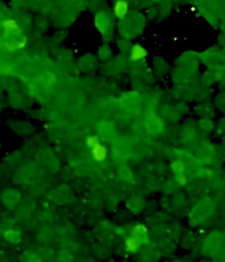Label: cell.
I'll use <instances>...</instances> for the list:
<instances>
[{
	"label": "cell",
	"mask_w": 225,
	"mask_h": 262,
	"mask_svg": "<svg viewBox=\"0 0 225 262\" xmlns=\"http://www.w3.org/2000/svg\"><path fill=\"white\" fill-rule=\"evenodd\" d=\"M96 26L103 34H105V31H106V24L103 22L101 18H99V17L96 18Z\"/></svg>",
	"instance_id": "cell-13"
},
{
	"label": "cell",
	"mask_w": 225,
	"mask_h": 262,
	"mask_svg": "<svg viewBox=\"0 0 225 262\" xmlns=\"http://www.w3.org/2000/svg\"><path fill=\"white\" fill-rule=\"evenodd\" d=\"M132 235L140 239V242L144 245L148 243V229L144 224L135 225L132 229Z\"/></svg>",
	"instance_id": "cell-5"
},
{
	"label": "cell",
	"mask_w": 225,
	"mask_h": 262,
	"mask_svg": "<svg viewBox=\"0 0 225 262\" xmlns=\"http://www.w3.org/2000/svg\"><path fill=\"white\" fill-rule=\"evenodd\" d=\"M148 51L145 47L140 46V45H135L132 47L130 52V58L132 61H141L147 58Z\"/></svg>",
	"instance_id": "cell-4"
},
{
	"label": "cell",
	"mask_w": 225,
	"mask_h": 262,
	"mask_svg": "<svg viewBox=\"0 0 225 262\" xmlns=\"http://www.w3.org/2000/svg\"><path fill=\"white\" fill-rule=\"evenodd\" d=\"M0 71H2L4 75H10L13 73V67L8 65V64H6V62H4L2 67H0Z\"/></svg>",
	"instance_id": "cell-12"
},
{
	"label": "cell",
	"mask_w": 225,
	"mask_h": 262,
	"mask_svg": "<svg viewBox=\"0 0 225 262\" xmlns=\"http://www.w3.org/2000/svg\"><path fill=\"white\" fill-rule=\"evenodd\" d=\"M129 12V4L125 0H116L114 4V15L118 19H123Z\"/></svg>",
	"instance_id": "cell-6"
},
{
	"label": "cell",
	"mask_w": 225,
	"mask_h": 262,
	"mask_svg": "<svg viewBox=\"0 0 225 262\" xmlns=\"http://www.w3.org/2000/svg\"><path fill=\"white\" fill-rule=\"evenodd\" d=\"M171 168H172V170H173L174 174L176 175V174H181V172H185L186 167H185V164H183L181 160H175L172 162Z\"/></svg>",
	"instance_id": "cell-8"
},
{
	"label": "cell",
	"mask_w": 225,
	"mask_h": 262,
	"mask_svg": "<svg viewBox=\"0 0 225 262\" xmlns=\"http://www.w3.org/2000/svg\"><path fill=\"white\" fill-rule=\"evenodd\" d=\"M26 45H28V39L23 36L21 40H16V41H9V40H4L3 43H2V48L6 51L9 52H15V51H18V50H22L24 49Z\"/></svg>",
	"instance_id": "cell-2"
},
{
	"label": "cell",
	"mask_w": 225,
	"mask_h": 262,
	"mask_svg": "<svg viewBox=\"0 0 225 262\" xmlns=\"http://www.w3.org/2000/svg\"><path fill=\"white\" fill-rule=\"evenodd\" d=\"M2 29H3V36L5 40H8L10 38H17L21 34V29L19 25L16 20L13 18H6L3 20L2 23Z\"/></svg>",
	"instance_id": "cell-1"
},
{
	"label": "cell",
	"mask_w": 225,
	"mask_h": 262,
	"mask_svg": "<svg viewBox=\"0 0 225 262\" xmlns=\"http://www.w3.org/2000/svg\"><path fill=\"white\" fill-rule=\"evenodd\" d=\"M18 236V232H16L15 229H7L6 232L4 233V237L7 241H13Z\"/></svg>",
	"instance_id": "cell-10"
},
{
	"label": "cell",
	"mask_w": 225,
	"mask_h": 262,
	"mask_svg": "<svg viewBox=\"0 0 225 262\" xmlns=\"http://www.w3.org/2000/svg\"><path fill=\"white\" fill-rule=\"evenodd\" d=\"M175 181L177 182V184H180L181 186H185L187 184V175L185 172H181V174H176L175 175Z\"/></svg>",
	"instance_id": "cell-11"
},
{
	"label": "cell",
	"mask_w": 225,
	"mask_h": 262,
	"mask_svg": "<svg viewBox=\"0 0 225 262\" xmlns=\"http://www.w3.org/2000/svg\"><path fill=\"white\" fill-rule=\"evenodd\" d=\"M90 151H91L92 158H93V160H95L96 162H99V164H103V162L106 161L108 152H107L106 146L103 145L101 142L96 144L95 146H92V148L90 149Z\"/></svg>",
	"instance_id": "cell-3"
},
{
	"label": "cell",
	"mask_w": 225,
	"mask_h": 262,
	"mask_svg": "<svg viewBox=\"0 0 225 262\" xmlns=\"http://www.w3.org/2000/svg\"><path fill=\"white\" fill-rule=\"evenodd\" d=\"M45 84L47 85V86H51V85H54L55 84V82H56V77L52 75V74H48L46 76V80H45Z\"/></svg>",
	"instance_id": "cell-14"
},
{
	"label": "cell",
	"mask_w": 225,
	"mask_h": 262,
	"mask_svg": "<svg viewBox=\"0 0 225 262\" xmlns=\"http://www.w3.org/2000/svg\"><path fill=\"white\" fill-rule=\"evenodd\" d=\"M207 177H208V180H213L214 177H215V174H214L213 171H207Z\"/></svg>",
	"instance_id": "cell-15"
},
{
	"label": "cell",
	"mask_w": 225,
	"mask_h": 262,
	"mask_svg": "<svg viewBox=\"0 0 225 262\" xmlns=\"http://www.w3.org/2000/svg\"><path fill=\"white\" fill-rule=\"evenodd\" d=\"M142 245L144 244L140 242V239L132 235V236H130L125 239L124 248L128 253H135Z\"/></svg>",
	"instance_id": "cell-7"
},
{
	"label": "cell",
	"mask_w": 225,
	"mask_h": 262,
	"mask_svg": "<svg viewBox=\"0 0 225 262\" xmlns=\"http://www.w3.org/2000/svg\"><path fill=\"white\" fill-rule=\"evenodd\" d=\"M98 143H100V140H99V138H98V136H96V135L88 136L87 140H86V144H87V146H88L89 149H91L92 146H95Z\"/></svg>",
	"instance_id": "cell-9"
}]
</instances>
